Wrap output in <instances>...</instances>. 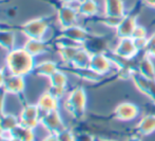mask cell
<instances>
[{
    "instance_id": "1",
    "label": "cell",
    "mask_w": 155,
    "mask_h": 141,
    "mask_svg": "<svg viewBox=\"0 0 155 141\" xmlns=\"http://www.w3.org/2000/svg\"><path fill=\"white\" fill-rule=\"evenodd\" d=\"M34 56L28 53L23 47H15L8 52L5 56V66L10 74L20 76H28L33 73L36 66Z\"/></svg>"
},
{
    "instance_id": "2",
    "label": "cell",
    "mask_w": 155,
    "mask_h": 141,
    "mask_svg": "<svg viewBox=\"0 0 155 141\" xmlns=\"http://www.w3.org/2000/svg\"><path fill=\"white\" fill-rule=\"evenodd\" d=\"M65 107L75 119L80 120L84 118L87 108V93L84 88L77 86L68 94Z\"/></svg>"
},
{
    "instance_id": "3",
    "label": "cell",
    "mask_w": 155,
    "mask_h": 141,
    "mask_svg": "<svg viewBox=\"0 0 155 141\" xmlns=\"http://www.w3.org/2000/svg\"><path fill=\"white\" fill-rule=\"evenodd\" d=\"M50 20L48 17H40L29 20L28 22L19 25L18 29L27 38L31 39H45L48 31L50 27Z\"/></svg>"
},
{
    "instance_id": "4",
    "label": "cell",
    "mask_w": 155,
    "mask_h": 141,
    "mask_svg": "<svg viewBox=\"0 0 155 141\" xmlns=\"http://www.w3.org/2000/svg\"><path fill=\"white\" fill-rule=\"evenodd\" d=\"M40 125H42L50 134H55V135L68 129L63 122L59 110L51 111V112L45 113L41 115Z\"/></svg>"
},
{
    "instance_id": "5",
    "label": "cell",
    "mask_w": 155,
    "mask_h": 141,
    "mask_svg": "<svg viewBox=\"0 0 155 141\" xmlns=\"http://www.w3.org/2000/svg\"><path fill=\"white\" fill-rule=\"evenodd\" d=\"M19 121L20 124L25 127L35 130L40 125L41 112L38 105L36 104H27L22 107L19 114Z\"/></svg>"
},
{
    "instance_id": "6",
    "label": "cell",
    "mask_w": 155,
    "mask_h": 141,
    "mask_svg": "<svg viewBox=\"0 0 155 141\" xmlns=\"http://www.w3.org/2000/svg\"><path fill=\"white\" fill-rule=\"evenodd\" d=\"M139 51L135 46L134 40L132 37H123L119 38L118 44L114 49L113 54L120 59L124 60H132L137 56Z\"/></svg>"
},
{
    "instance_id": "7",
    "label": "cell",
    "mask_w": 155,
    "mask_h": 141,
    "mask_svg": "<svg viewBox=\"0 0 155 141\" xmlns=\"http://www.w3.org/2000/svg\"><path fill=\"white\" fill-rule=\"evenodd\" d=\"M78 16L79 14H78L77 8L74 5L60 3L57 8V19L61 29L75 25Z\"/></svg>"
},
{
    "instance_id": "8",
    "label": "cell",
    "mask_w": 155,
    "mask_h": 141,
    "mask_svg": "<svg viewBox=\"0 0 155 141\" xmlns=\"http://www.w3.org/2000/svg\"><path fill=\"white\" fill-rule=\"evenodd\" d=\"M113 66H116V64L111 59V57L107 56L104 53H97L92 54L89 69L98 75L104 76L112 71Z\"/></svg>"
},
{
    "instance_id": "9",
    "label": "cell",
    "mask_w": 155,
    "mask_h": 141,
    "mask_svg": "<svg viewBox=\"0 0 155 141\" xmlns=\"http://www.w3.org/2000/svg\"><path fill=\"white\" fill-rule=\"evenodd\" d=\"M139 115L138 106L131 102H123L114 110V118L120 122H129L136 119Z\"/></svg>"
},
{
    "instance_id": "10",
    "label": "cell",
    "mask_w": 155,
    "mask_h": 141,
    "mask_svg": "<svg viewBox=\"0 0 155 141\" xmlns=\"http://www.w3.org/2000/svg\"><path fill=\"white\" fill-rule=\"evenodd\" d=\"M2 88L5 91L6 94H22L25 88V77L8 73V75L5 76V80H4V84Z\"/></svg>"
},
{
    "instance_id": "11",
    "label": "cell",
    "mask_w": 155,
    "mask_h": 141,
    "mask_svg": "<svg viewBox=\"0 0 155 141\" xmlns=\"http://www.w3.org/2000/svg\"><path fill=\"white\" fill-rule=\"evenodd\" d=\"M136 20H137V12H134V10L130 14H127L124 17L121 23L116 29V35L118 36V38L132 36L133 31H134L135 27L137 25Z\"/></svg>"
},
{
    "instance_id": "12",
    "label": "cell",
    "mask_w": 155,
    "mask_h": 141,
    "mask_svg": "<svg viewBox=\"0 0 155 141\" xmlns=\"http://www.w3.org/2000/svg\"><path fill=\"white\" fill-rule=\"evenodd\" d=\"M22 47L34 57L49 53L50 51V45L48 43V40H45V39L27 38Z\"/></svg>"
},
{
    "instance_id": "13",
    "label": "cell",
    "mask_w": 155,
    "mask_h": 141,
    "mask_svg": "<svg viewBox=\"0 0 155 141\" xmlns=\"http://www.w3.org/2000/svg\"><path fill=\"white\" fill-rule=\"evenodd\" d=\"M37 105L42 115L45 113L51 112V111L59 110V99L48 90L40 95L38 101H37Z\"/></svg>"
},
{
    "instance_id": "14",
    "label": "cell",
    "mask_w": 155,
    "mask_h": 141,
    "mask_svg": "<svg viewBox=\"0 0 155 141\" xmlns=\"http://www.w3.org/2000/svg\"><path fill=\"white\" fill-rule=\"evenodd\" d=\"M60 35L68 37L70 39H73V40L84 44V41L88 40L92 36V34L87 31L86 29H84V27L75 24V25H72V27H65V29H61Z\"/></svg>"
},
{
    "instance_id": "15",
    "label": "cell",
    "mask_w": 155,
    "mask_h": 141,
    "mask_svg": "<svg viewBox=\"0 0 155 141\" xmlns=\"http://www.w3.org/2000/svg\"><path fill=\"white\" fill-rule=\"evenodd\" d=\"M14 30L5 24H0V47L10 52L15 49L16 41Z\"/></svg>"
},
{
    "instance_id": "16",
    "label": "cell",
    "mask_w": 155,
    "mask_h": 141,
    "mask_svg": "<svg viewBox=\"0 0 155 141\" xmlns=\"http://www.w3.org/2000/svg\"><path fill=\"white\" fill-rule=\"evenodd\" d=\"M104 15L112 17H124L126 10L123 0H104Z\"/></svg>"
},
{
    "instance_id": "17",
    "label": "cell",
    "mask_w": 155,
    "mask_h": 141,
    "mask_svg": "<svg viewBox=\"0 0 155 141\" xmlns=\"http://www.w3.org/2000/svg\"><path fill=\"white\" fill-rule=\"evenodd\" d=\"M136 133L138 136H150L155 133V115L148 114L141 118L136 125Z\"/></svg>"
},
{
    "instance_id": "18",
    "label": "cell",
    "mask_w": 155,
    "mask_h": 141,
    "mask_svg": "<svg viewBox=\"0 0 155 141\" xmlns=\"http://www.w3.org/2000/svg\"><path fill=\"white\" fill-rule=\"evenodd\" d=\"M78 14L84 17L92 18L99 15V5L95 0H81L76 5Z\"/></svg>"
},
{
    "instance_id": "19",
    "label": "cell",
    "mask_w": 155,
    "mask_h": 141,
    "mask_svg": "<svg viewBox=\"0 0 155 141\" xmlns=\"http://www.w3.org/2000/svg\"><path fill=\"white\" fill-rule=\"evenodd\" d=\"M91 57H92V54L88 50L84 49V46L80 47L70 63V66L73 69H88L90 66Z\"/></svg>"
},
{
    "instance_id": "20",
    "label": "cell",
    "mask_w": 155,
    "mask_h": 141,
    "mask_svg": "<svg viewBox=\"0 0 155 141\" xmlns=\"http://www.w3.org/2000/svg\"><path fill=\"white\" fill-rule=\"evenodd\" d=\"M58 69H59V66H58V64L56 63L55 61L45 60V61H41V62H39V63H36L33 73L36 76H39V77L49 78L50 76L53 75Z\"/></svg>"
},
{
    "instance_id": "21",
    "label": "cell",
    "mask_w": 155,
    "mask_h": 141,
    "mask_svg": "<svg viewBox=\"0 0 155 141\" xmlns=\"http://www.w3.org/2000/svg\"><path fill=\"white\" fill-rule=\"evenodd\" d=\"M137 71L143 76H145V77L155 80V66H154L153 59L150 58L147 54L138 62V70Z\"/></svg>"
},
{
    "instance_id": "22",
    "label": "cell",
    "mask_w": 155,
    "mask_h": 141,
    "mask_svg": "<svg viewBox=\"0 0 155 141\" xmlns=\"http://www.w3.org/2000/svg\"><path fill=\"white\" fill-rule=\"evenodd\" d=\"M50 88H67L68 84V77L65 75L64 71L58 69L53 75H51L49 78Z\"/></svg>"
},
{
    "instance_id": "23",
    "label": "cell",
    "mask_w": 155,
    "mask_h": 141,
    "mask_svg": "<svg viewBox=\"0 0 155 141\" xmlns=\"http://www.w3.org/2000/svg\"><path fill=\"white\" fill-rule=\"evenodd\" d=\"M19 123V117L14 114L3 113L0 116V127L2 131H13Z\"/></svg>"
},
{
    "instance_id": "24",
    "label": "cell",
    "mask_w": 155,
    "mask_h": 141,
    "mask_svg": "<svg viewBox=\"0 0 155 141\" xmlns=\"http://www.w3.org/2000/svg\"><path fill=\"white\" fill-rule=\"evenodd\" d=\"M35 130L25 127L19 123L14 130H13V134L15 137L19 138L22 141H35Z\"/></svg>"
},
{
    "instance_id": "25",
    "label": "cell",
    "mask_w": 155,
    "mask_h": 141,
    "mask_svg": "<svg viewBox=\"0 0 155 141\" xmlns=\"http://www.w3.org/2000/svg\"><path fill=\"white\" fill-rule=\"evenodd\" d=\"M79 49L80 47H59L58 49V54H59L61 61L63 63L70 66L74 56L76 55V53H77V51Z\"/></svg>"
},
{
    "instance_id": "26",
    "label": "cell",
    "mask_w": 155,
    "mask_h": 141,
    "mask_svg": "<svg viewBox=\"0 0 155 141\" xmlns=\"http://www.w3.org/2000/svg\"><path fill=\"white\" fill-rule=\"evenodd\" d=\"M57 138L59 141H76L75 133L70 129H65L64 131L58 133Z\"/></svg>"
},
{
    "instance_id": "27",
    "label": "cell",
    "mask_w": 155,
    "mask_h": 141,
    "mask_svg": "<svg viewBox=\"0 0 155 141\" xmlns=\"http://www.w3.org/2000/svg\"><path fill=\"white\" fill-rule=\"evenodd\" d=\"M133 39H140V38H147V30L146 27H143V25H138L137 24L135 27L134 31H133L132 34Z\"/></svg>"
},
{
    "instance_id": "28",
    "label": "cell",
    "mask_w": 155,
    "mask_h": 141,
    "mask_svg": "<svg viewBox=\"0 0 155 141\" xmlns=\"http://www.w3.org/2000/svg\"><path fill=\"white\" fill-rule=\"evenodd\" d=\"M17 13H18V11H17L16 6H10V8H8L5 10V15L10 19L15 18V17L17 16Z\"/></svg>"
},
{
    "instance_id": "29",
    "label": "cell",
    "mask_w": 155,
    "mask_h": 141,
    "mask_svg": "<svg viewBox=\"0 0 155 141\" xmlns=\"http://www.w3.org/2000/svg\"><path fill=\"white\" fill-rule=\"evenodd\" d=\"M41 141H59V140L57 138V135H55V134H49V135L45 136Z\"/></svg>"
},
{
    "instance_id": "30",
    "label": "cell",
    "mask_w": 155,
    "mask_h": 141,
    "mask_svg": "<svg viewBox=\"0 0 155 141\" xmlns=\"http://www.w3.org/2000/svg\"><path fill=\"white\" fill-rule=\"evenodd\" d=\"M5 73H4V70L0 69V88L3 86L4 84V80H5Z\"/></svg>"
},
{
    "instance_id": "31",
    "label": "cell",
    "mask_w": 155,
    "mask_h": 141,
    "mask_svg": "<svg viewBox=\"0 0 155 141\" xmlns=\"http://www.w3.org/2000/svg\"><path fill=\"white\" fill-rule=\"evenodd\" d=\"M143 4L146 5L150 6L152 8H155V0H143Z\"/></svg>"
},
{
    "instance_id": "32",
    "label": "cell",
    "mask_w": 155,
    "mask_h": 141,
    "mask_svg": "<svg viewBox=\"0 0 155 141\" xmlns=\"http://www.w3.org/2000/svg\"><path fill=\"white\" fill-rule=\"evenodd\" d=\"M94 141H117V140L110 139V138H104V137H94Z\"/></svg>"
},
{
    "instance_id": "33",
    "label": "cell",
    "mask_w": 155,
    "mask_h": 141,
    "mask_svg": "<svg viewBox=\"0 0 155 141\" xmlns=\"http://www.w3.org/2000/svg\"><path fill=\"white\" fill-rule=\"evenodd\" d=\"M127 141H143V140H141V138L138 137V136H133V137L129 138Z\"/></svg>"
}]
</instances>
